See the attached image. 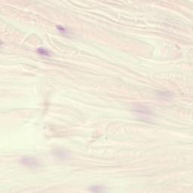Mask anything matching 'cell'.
Returning a JSON list of instances; mask_svg holds the SVG:
<instances>
[{
  "label": "cell",
  "mask_w": 193,
  "mask_h": 193,
  "mask_svg": "<svg viewBox=\"0 0 193 193\" xmlns=\"http://www.w3.org/2000/svg\"><path fill=\"white\" fill-rule=\"evenodd\" d=\"M20 164L30 168H38L40 166L39 161L33 157H24L20 160Z\"/></svg>",
  "instance_id": "6da1fadb"
},
{
  "label": "cell",
  "mask_w": 193,
  "mask_h": 193,
  "mask_svg": "<svg viewBox=\"0 0 193 193\" xmlns=\"http://www.w3.org/2000/svg\"><path fill=\"white\" fill-rule=\"evenodd\" d=\"M53 155L60 160H67L70 158V152L64 149H55L53 150Z\"/></svg>",
  "instance_id": "7a4b0ae2"
},
{
  "label": "cell",
  "mask_w": 193,
  "mask_h": 193,
  "mask_svg": "<svg viewBox=\"0 0 193 193\" xmlns=\"http://www.w3.org/2000/svg\"><path fill=\"white\" fill-rule=\"evenodd\" d=\"M89 189L92 191V192H104V191H106L105 187L102 186H92Z\"/></svg>",
  "instance_id": "3957f363"
},
{
  "label": "cell",
  "mask_w": 193,
  "mask_h": 193,
  "mask_svg": "<svg viewBox=\"0 0 193 193\" xmlns=\"http://www.w3.org/2000/svg\"><path fill=\"white\" fill-rule=\"evenodd\" d=\"M38 52H39L41 55H44V56H50L49 52L43 48H40L38 50Z\"/></svg>",
  "instance_id": "277c9868"
}]
</instances>
